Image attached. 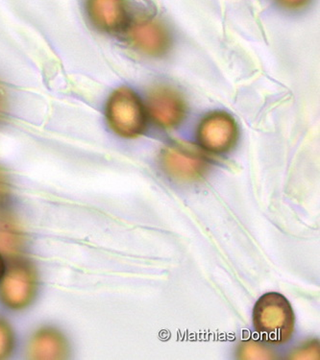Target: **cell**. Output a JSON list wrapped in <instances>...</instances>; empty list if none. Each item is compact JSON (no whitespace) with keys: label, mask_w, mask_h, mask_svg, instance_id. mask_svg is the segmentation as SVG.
<instances>
[{"label":"cell","mask_w":320,"mask_h":360,"mask_svg":"<svg viewBox=\"0 0 320 360\" xmlns=\"http://www.w3.org/2000/svg\"><path fill=\"white\" fill-rule=\"evenodd\" d=\"M253 324L256 332L266 342H288L295 332V316L292 304L282 294H264L253 309Z\"/></svg>","instance_id":"1"},{"label":"cell","mask_w":320,"mask_h":360,"mask_svg":"<svg viewBox=\"0 0 320 360\" xmlns=\"http://www.w3.org/2000/svg\"><path fill=\"white\" fill-rule=\"evenodd\" d=\"M38 288V272L33 264L15 259L0 278V301L9 309L20 311L33 303Z\"/></svg>","instance_id":"2"},{"label":"cell","mask_w":320,"mask_h":360,"mask_svg":"<svg viewBox=\"0 0 320 360\" xmlns=\"http://www.w3.org/2000/svg\"><path fill=\"white\" fill-rule=\"evenodd\" d=\"M110 127L122 138H137L146 128V111L137 94L129 89H117L106 107Z\"/></svg>","instance_id":"3"},{"label":"cell","mask_w":320,"mask_h":360,"mask_svg":"<svg viewBox=\"0 0 320 360\" xmlns=\"http://www.w3.org/2000/svg\"><path fill=\"white\" fill-rule=\"evenodd\" d=\"M165 172L181 182H193L203 177L209 169L208 159L203 152L187 143L167 147L162 153Z\"/></svg>","instance_id":"4"},{"label":"cell","mask_w":320,"mask_h":360,"mask_svg":"<svg viewBox=\"0 0 320 360\" xmlns=\"http://www.w3.org/2000/svg\"><path fill=\"white\" fill-rule=\"evenodd\" d=\"M198 136L202 148L211 153H226L237 143L238 126L226 112H214L204 118Z\"/></svg>","instance_id":"5"},{"label":"cell","mask_w":320,"mask_h":360,"mask_svg":"<svg viewBox=\"0 0 320 360\" xmlns=\"http://www.w3.org/2000/svg\"><path fill=\"white\" fill-rule=\"evenodd\" d=\"M148 104L149 114L162 127H175L185 117V102L177 91L167 86L151 89Z\"/></svg>","instance_id":"6"},{"label":"cell","mask_w":320,"mask_h":360,"mask_svg":"<svg viewBox=\"0 0 320 360\" xmlns=\"http://www.w3.org/2000/svg\"><path fill=\"white\" fill-rule=\"evenodd\" d=\"M128 39L136 49L151 56H161L170 47V36L162 23L141 18L128 29Z\"/></svg>","instance_id":"7"},{"label":"cell","mask_w":320,"mask_h":360,"mask_svg":"<svg viewBox=\"0 0 320 360\" xmlns=\"http://www.w3.org/2000/svg\"><path fill=\"white\" fill-rule=\"evenodd\" d=\"M87 13L91 23L105 32H117L127 25V0H87Z\"/></svg>","instance_id":"8"},{"label":"cell","mask_w":320,"mask_h":360,"mask_svg":"<svg viewBox=\"0 0 320 360\" xmlns=\"http://www.w3.org/2000/svg\"><path fill=\"white\" fill-rule=\"evenodd\" d=\"M70 354L69 340L56 328H41L29 340L27 356L30 359L62 360L67 359Z\"/></svg>","instance_id":"9"},{"label":"cell","mask_w":320,"mask_h":360,"mask_svg":"<svg viewBox=\"0 0 320 360\" xmlns=\"http://www.w3.org/2000/svg\"><path fill=\"white\" fill-rule=\"evenodd\" d=\"M25 245V236L17 218L8 212H0V254L15 257Z\"/></svg>","instance_id":"10"},{"label":"cell","mask_w":320,"mask_h":360,"mask_svg":"<svg viewBox=\"0 0 320 360\" xmlns=\"http://www.w3.org/2000/svg\"><path fill=\"white\" fill-rule=\"evenodd\" d=\"M15 335L11 325L0 317V359H6L14 352Z\"/></svg>","instance_id":"11"},{"label":"cell","mask_w":320,"mask_h":360,"mask_svg":"<svg viewBox=\"0 0 320 360\" xmlns=\"http://www.w3.org/2000/svg\"><path fill=\"white\" fill-rule=\"evenodd\" d=\"M241 359H274L269 351L257 343H243L240 349Z\"/></svg>","instance_id":"12"},{"label":"cell","mask_w":320,"mask_h":360,"mask_svg":"<svg viewBox=\"0 0 320 360\" xmlns=\"http://www.w3.org/2000/svg\"><path fill=\"white\" fill-rule=\"evenodd\" d=\"M10 194V186L4 172L0 169V205H4L7 201Z\"/></svg>","instance_id":"13"},{"label":"cell","mask_w":320,"mask_h":360,"mask_svg":"<svg viewBox=\"0 0 320 360\" xmlns=\"http://www.w3.org/2000/svg\"><path fill=\"white\" fill-rule=\"evenodd\" d=\"M278 4L288 9H300L309 4V0H277Z\"/></svg>","instance_id":"14"},{"label":"cell","mask_w":320,"mask_h":360,"mask_svg":"<svg viewBox=\"0 0 320 360\" xmlns=\"http://www.w3.org/2000/svg\"><path fill=\"white\" fill-rule=\"evenodd\" d=\"M7 96L5 93L4 86L0 84V122L4 120L5 115L7 112Z\"/></svg>","instance_id":"15"},{"label":"cell","mask_w":320,"mask_h":360,"mask_svg":"<svg viewBox=\"0 0 320 360\" xmlns=\"http://www.w3.org/2000/svg\"><path fill=\"white\" fill-rule=\"evenodd\" d=\"M5 262L4 257H2L1 254H0V278H2V276L4 274L5 271Z\"/></svg>","instance_id":"16"}]
</instances>
